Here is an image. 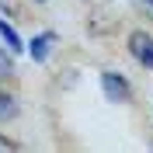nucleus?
Listing matches in <instances>:
<instances>
[{
	"label": "nucleus",
	"mask_w": 153,
	"mask_h": 153,
	"mask_svg": "<svg viewBox=\"0 0 153 153\" xmlns=\"http://www.w3.org/2000/svg\"><path fill=\"white\" fill-rule=\"evenodd\" d=\"M101 91H105V97L115 101V105H125V101L132 97L129 80H125L122 73H115V70H105V73H101Z\"/></svg>",
	"instance_id": "obj_1"
},
{
	"label": "nucleus",
	"mask_w": 153,
	"mask_h": 153,
	"mask_svg": "<svg viewBox=\"0 0 153 153\" xmlns=\"http://www.w3.org/2000/svg\"><path fill=\"white\" fill-rule=\"evenodd\" d=\"M129 52L136 63H143L146 70H153V35L150 31H132L129 35Z\"/></svg>",
	"instance_id": "obj_2"
},
{
	"label": "nucleus",
	"mask_w": 153,
	"mask_h": 153,
	"mask_svg": "<svg viewBox=\"0 0 153 153\" xmlns=\"http://www.w3.org/2000/svg\"><path fill=\"white\" fill-rule=\"evenodd\" d=\"M56 42H59L56 31H38V35H31V42H28V56H31V63H45Z\"/></svg>",
	"instance_id": "obj_3"
},
{
	"label": "nucleus",
	"mask_w": 153,
	"mask_h": 153,
	"mask_svg": "<svg viewBox=\"0 0 153 153\" xmlns=\"http://www.w3.org/2000/svg\"><path fill=\"white\" fill-rule=\"evenodd\" d=\"M0 38H4V49H7L10 56H18V52H25V42H21V35L14 28H10L7 18H0Z\"/></svg>",
	"instance_id": "obj_4"
},
{
	"label": "nucleus",
	"mask_w": 153,
	"mask_h": 153,
	"mask_svg": "<svg viewBox=\"0 0 153 153\" xmlns=\"http://www.w3.org/2000/svg\"><path fill=\"white\" fill-rule=\"evenodd\" d=\"M10 118H18V97L0 91V122H10Z\"/></svg>",
	"instance_id": "obj_5"
},
{
	"label": "nucleus",
	"mask_w": 153,
	"mask_h": 153,
	"mask_svg": "<svg viewBox=\"0 0 153 153\" xmlns=\"http://www.w3.org/2000/svg\"><path fill=\"white\" fill-rule=\"evenodd\" d=\"M7 76H14V56L0 45V80H7Z\"/></svg>",
	"instance_id": "obj_6"
},
{
	"label": "nucleus",
	"mask_w": 153,
	"mask_h": 153,
	"mask_svg": "<svg viewBox=\"0 0 153 153\" xmlns=\"http://www.w3.org/2000/svg\"><path fill=\"white\" fill-rule=\"evenodd\" d=\"M136 7H139V10L146 14V18L153 21V0H136Z\"/></svg>",
	"instance_id": "obj_7"
},
{
	"label": "nucleus",
	"mask_w": 153,
	"mask_h": 153,
	"mask_svg": "<svg viewBox=\"0 0 153 153\" xmlns=\"http://www.w3.org/2000/svg\"><path fill=\"white\" fill-rule=\"evenodd\" d=\"M0 150H10V153H14V150H21V143H14V139H7V136H0Z\"/></svg>",
	"instance_id": "obj_8"
},
{
	"label": "nucleus",
	"mask_w": 153,
	"mask_h": 153,
	"mask_svg": "<svg viewBox=\"0 0 153 153\" xmlns=\"http://www.w3.org/2000/svg\"><path fill=\"white\" fill-rule=\"evenodd\" d=\"M35 4H45V0H35Z\"/></svg>",
	"instance_id": "obj_9"
}]
</instances>
